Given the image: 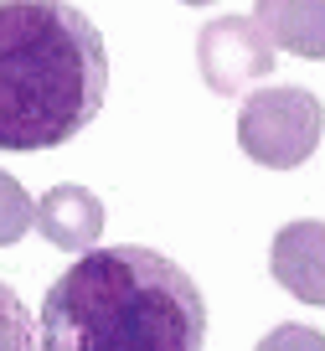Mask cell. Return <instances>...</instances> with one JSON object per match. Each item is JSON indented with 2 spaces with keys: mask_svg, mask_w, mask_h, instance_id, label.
Returning a JSON list of instances; mask_svg holds the SVG:
<instances>
[{
  "mask_svg": "<svg viewBox=\"0 0 325 351\" xmlns=\"http://www.w3.org/2000/svg\"><path fill=\"white\" fill-rule=\"evenodd\" d=\"M32 217H36V207H32V197H26V186L11 171H0V248H11L16 238H26Z\"/></svg>",
  "mask_w": 325,
  "mask_h": 351,
  "instance_id": "obj_8",
  "label": "cell"
},
{
  "mask_svg": "<svg viewBox=\"0 0 325 351\" xmlns=\"http://www.w3.org/2000/svg\"><path fill=\"white\" fill-rule=\"evenodd\" d=\"M181 5H212V0H181Z\"/></svg>",
  "mask_w": 325,
  "mask_h": 351,
  "instance_id": "obj_11",
  "label": "cell"
},
{
  "mask_svg": "<svg viewBox=\"0 0 325 351\" xmlns=\"http://www.w3.org/2000/svg\"><path fill=\"white\" fill-rule=\"evenodd\" d=\"M253 351H325V330L300 326V320H284V326H274Z\"/></svg>",
  "mask_w": 325,
  "mask_h": 351,
  "instance_id": "obj_10",
  "label": "cell"
},
{
  "mask_svg": "<svg viewBox=\"0 0 325 351\" xmlns=\"http://www.w3.org/2000/svg\"><path fill=\"white\" fill-rule=\"evenodd\" d=\"M0 351H36L32 315H26L21 295H16L5 279H0Z\"/></svg>",
  "mask_w": 325,
  "mask_h": 351,
  "instance_id": "obj_9",
  "label": "cell"
},
{
  "mask_svg": "<svg viewBox=\"0 0 325 351\" xmlns=\"http://www.w3.org/2000/svg\"><path fill=\"white\" fill-rule=\"evenodd\" d=\"M32 222L42 228V238L52 243V248L83 253V248H93V243L104 238V202H98L88 186L62 181V186H52L42 202H36Z\"/></svg>",
  "mask_w": 325,
  "mask_h": 351,
  "instance_id": "obj_6",
  "label": "cell"
},
{
  "mask_svg": "<svg viewBox=\"0 0 325 351\" xmlns=\"http://www.w3.org/2000/svg\"><path fill=\"white\" fill-rule=\"evenodd\" d=\"M269 274L304 305H325V222H284L269 243Z\"/></svg>",
  "mask_w": 325,
  "mask_h": 351,
  "instance_id": "obj_5",
  "label": "cell"
},
{
  "mask_svg": "<svg viewBox=\"0 0 325 351\" xmlns=\"http://www.w3.org/2000/svg\"><path fill=\"white\" fill-rule=\"evenodd\" d=\"M108 93L104 32L67 0H0V150H57Z\"/></svg>",
  "mask_w": 325,
  "mask_h": 351,
  "instance_id": "obj_2",
  "label": "cell"
},
{
  "mask_svg": "<svg viewBox=\"0 0 325 351\" xmlns=\"http://www.w3.org/2000/svg\"><path fill=\"white\" fill-rule=\"evenodd\" d=\"M196 67L212 93L232 99L274 73V47L253 16H222V21H206L196 36Z\"/></svg>",
  "mask_w": 325,
  "mask_h": 351,
  "instance_id": "obj_4",
  "label": "cell"
},
{
  "mask_svg": "<svg viewBox=\"0 0 325 351\" xmlns=\"http://www.w3.org/2000/svg\"><path fill=\"white\" fill-rule=\"evenodd\" d=\"M206 300L145 243L93 248L42 300V351H202Z\"/></svg>",
  "mask_w": 325,
  "mask_h": 351,
  "instance_id": "obj_1",
  "label": "cell"
},
{
  "mask_svg": "<svg viewBox=\"0 0 325 351\" xmlns=\"http://www.w3.org/2000/svg\"><path fill=\"white\" fill-rule=\"evenodd\" d=\"M325 134V109L310 88L294 83H274L248 93L238 114V145L253 165H269V171H294L320 150Z\"/></svg>",
  "mask_w": 325,
  "mask_h": 351,
  "instance_id": "obj_3",
  "label": "cell"
},
{
  "mask_svg": "<svg viewBox=\"0 0 325 351\" xmlns=\"http://www.w3.org/2000/svg\"><path fill=\"white\" fill-rule=\"evenodd\" d=\"M253 21L269 47L325 62V0H253Z\"/></svg>",
  "mask_w": 325,
  "mask_h": 351,
  "instance_id": "obj_7",
  "label": "cell"
}]
</instances>
